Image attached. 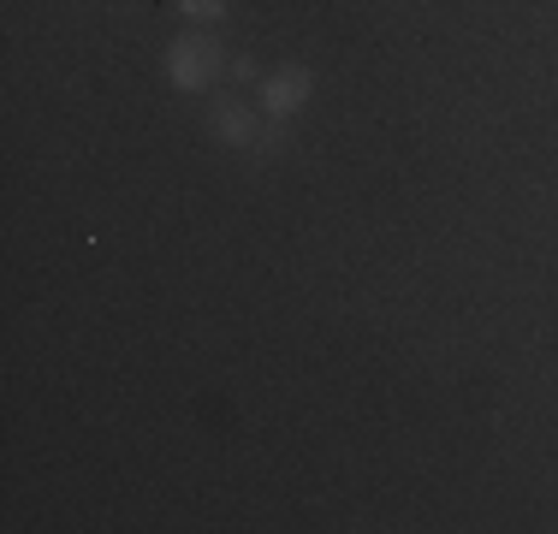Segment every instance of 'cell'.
<instances>
[{"instance_id":"obj_1","label":"cell","mask_w":558,"mask_h":534,"mask_svg":"<svg viewBox=\"0 0 558 534\" xmlns=\"http://www.w3.org/2000/svg\"><path fill=\"white\" fill-rule=\"evenodd\" d=\"M226 72V48L215 31H184L167 43V84L184 89V96H196V89H215Z\"/></svg>"},{"instance_id":"obj_2","label":"cell","mask_w":558,"mask_h":534,"mask_svg":"<svg viewBox=\"0 0 558 534\" xmlns=\"http://www.w3.org/2000/svg\"><path fill=\"white\" fill-rule=\"evenodd\" d=\"M256 96H262V113H268V119H291V113H303V107H310L315 72H310V65H279V72L262 77Z\"/></svg>"},{"instance_id":"obj_3","label":"cell","mask_w":558,"mask_h":534,"mask_svg":"<svg viewBox=\"0 0 558 534\" xmlns=\"http://www.w3.org/2000/svg\"><path fill=\"white\" fill-rule=\"evenodd\" d=\"M208 131H215L226 149H256V137H262V131H256V113H250L244 101H232V96L208 107Z\"/></svg>"},{"instance_id":"obj_4","label":"cell","mask_w":558,"mask_h":534,"mask_svg":"<svg viewBox=\"0 0 558 534\" xmlns=\"http://www.w3.org/2000/svg\"><path fill=\"white\" fill-rule=\"evenodd\" d=\"M226 12H232V0H179V19H191V24H226Z\"/></svg>"}]
</instances>
